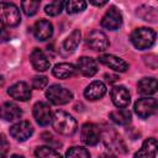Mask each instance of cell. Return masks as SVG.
<instances>
[{"instance_id":"cell-5","label":"cell","mask_w":158,"mask_h":158,"mask_svg":"<svg viewBox=\"0 0 158 158\" xmlns=\"http://www.w3.org/2000/svg\"><path fill=\"white\" fill-rule=\"evenodd\" d=\"M158 107L157 100L154 98H142L135 102V112L141 118H148L153 114H156Z\"/></svg>"},{"instance_id":"cell-3","label":"cell","mask_w":158,"mask_h":158,"mask_svg":"<svg viewBox=\"0 0 158 158\" xmlns=\"http://www.w3.org/2000/svg\"><path fill=\"white\" fill-rule=\"evenodd\" d=\"M20 10L12 2H0V22L7 27H15L20 23Z\"/></svg>"},{"instance_id":"cell-1","label":"cell","mask_w":158,"mask_h":158,"mask_svg":"<svg viewBox=\"0 0 158 158\" xmlns=\"http://www.w3.org/2000/svg\"><path fill=\"white\" fill-rule=\"evenodd\" d=\"M51 122H52L53 128L63 136H72L77 131V121L68 112L56 111L52 115Z\"/></svg>"},{"instance_id":"cell-13","label":"cell","mask_w":158,"mask_h":158,"mask_svg":"<svg viewBox=\"0 0 158 158\" xmlns=\"http://www.w3.org/2000/svg\"><path fill=\"white\" fill-rule=\"evenodd\" d=\"M111 99H112L114 105L117 106V107H127L130 101H131L130 93L123 85H118V86H114L112 88Z\"/></svg>"},{"instance_id":"cell-31","label":"cell","mask_w":158,"mask_h":158,"mask_svg":"<svg viewBox=\"0 0 158 158\" xmlns=\"http://www.w3.org/2000/svg\"><path fill=\"white\" fill-rule=\"evenodd\" d=\"M9 148H10L9 142H7V139L5 138V136L1 133V135H0V151L6 154V152L9 151Z\"/></svg>"},{"instance_id":"cell-17","label":"cell","mask_w":158,"mask_h":158,"mask_svg":"<svg viewBox=\"0 0 158 158\" xmlns=\"http://www.w3.org/2000/svg\"><path fill=\"white\" fill-rule=\"evenodd\" d=\"M21 115H22V111L15 102L7 101L0 106V117L5 121H15L20 118Z\"/></svg>"},{"instance_id":"cell-4","label":"cell","mask_w":158,"mask_h":158,"mask_svg":"<svg viewBox=\"0 0 158 158\" xmlns=\"http://www.w3.org/2000/svg\"><path fill=\"white\" fill-rule=\"evenodd\" d=\"M46 96L54 105H64V104H68L73 99L72 91L58 84L51 85L46 91Z\"/></svg>"},{"instance_id":"cell-21","label":"cell","mask_w":158,"mask_h":158,"mask_svg":"<svg viewBox=\"0 0 158 158\" xmlns=\"http://www.w3.org/2000/svg\"><path fill=\"white\" fill-rule=\"evenodd\" d=\"M135 157H157V141L148 138L143 142L141 149L135 153Z\"/></svg>"},{"instance_id":"cell-24","label":"cell","mask_w":158,"mask_h":158,"mask_svg":"<svg viewBox=\"0 0 158 158\" xmlns=\"http://www.w3.org/2000/svg\"><path fill=\"white\" fill-rule=\"evenodd\" d=\"M41 5V0H22L21 1V9L27 16H33Z\"/></svg>"},{"instance_id":"cell-25","label":"cell","mask_w":158,"mask_h":158,"mask_svg":"<svg viewBox=\"0 0 158 158\" xmlns=\"http://www.w3.org/2000/svg\"><path fill=\"white\" fill-rule=\"evenodd\" d=\"M86 1L85 0H67L65 9L68 14H78L85 10Z\"/></svg>"},{"instance_id":"cell-33","label":"cell","mask_w":158,"mask_h":158,"mask_svg":"<svg viewBox=\"0 0 158 158\" xmlns=\"http://www.w3.org/2000/svg\"><path fill=\"white\" fill-rule=\"evenodd\" d=\"M90 4H93L94 6H104L109 0H89Z\"/></svg>"},{"instance_id":"cell-27","label":"cell","mask_w":158,"mask_h":158,"mask_svg":"<svg viewBox=\"0 0 158 158\" xmlns=\"http://www.w3.org/2000/svg\"><path fill=\"white\" fill-rule=\"evenodd\" d=\"M64 1L65 0H52L51 4H48L44 7V12L49 16H57L62 12L63 6H64Z\"/></svg>"},{"instance_id":"cell-8","label":"cell","mask_w":158,"mask_h":158,"mask_svg":"<svg viewBox=\"0 0 158 158\" xmlns=\"http://www.w3.org/2000/svg\"><path fill=\"white\" fill-rule=\"evenodd\" d=\"M86 44L93 49V51H105L109 47V40L106 37V35L99 30H94L91 31L88 37H86Z\"/></svg>"},{"instance_id":"cell-23","label":"cell","mask_w":158,"mask_h":158,"mask_svg":"<svg viewBox=\"0 0 158 158\" xmlns=\"http://www.w3.org/2000/svg\"><path fill=\"white\" fill-rule=\"evenodd\" d=\"M80 37H81V33L79 30H74L63 42V47L64 49H67L68 52H73L74 49H77V47L79 46L80 43Z\"/></svg>"},{"instance_id":"cell-2","label":"cell","mask_w":158,"mask_h":158,"mask_svg":"<svg viewBox=\"0 0 158 158\" xmlns=\"http://www.w3.org/2000/svg\"><path fill=\"white\" fill-rule=\"evenodd\" d=\"M156 32L148 27L136 28L131 33V42L137 49H147L154 44Z\"/></svg>"},{"instance_id":"cell-12","label":"cell","mask_w":158,"mask_h":158,"mask_svg":"<svg viewBox=\"0 0 158 158\" xmlns=\"http://www.w3.org/2000/svg\"><path fill=\"white\" fill-rule=\"evenodd\" d=\"M7 94L15 100L27 101L31 98V89L25 81H17L9 88Z\"/></svg>"},{"instance_id":"cell-32","label":"cell","mask_w":158,"mask_h":158,"mask_svg":"<svg viewBox=\"0 0 158 158\" xmlns=\"http://www.w3.org/2000/svg\"><path fill=\"white\" fill-rule=\"evenodd\" d=\"M7 38H9V32L6 30H4L2 27H0V43L5 42Z\"/></svg>"},{"instance_id":"cell-34","label":"cell","mask_w":158,"mask_h":158,"mask_svg":"<svg viewBox=\"0 0 158 158\" xmlns=\"http://www.w3.org/2000/svg\"><path fill=\"white\" fill-rule=\"evenodd\" d=\"M5 156H6V154H5L4 152H1V151H0V157H5Z\"/></svg>"},{"instance_id":"cell-11","label":"cell","mask_w":158,"mask_h":158,"mask_svg":"<svg viewBox=\"0 0 158 158\" xmlns=\"http://www.w3.org/2000/svg\"><path fill=\"white\" fill-rule=\"evenodd\" d=\"M98 59H99L100 63L111 68L115 72H121L122 73V72H126L128 69V64L122 58H118V57L112 56V54H101V56H99Z\"/></svg>"},{"instance_id":"cell-26","label":"cell","mask_w":158,"mask_h":158,"mask_svg":"<svg viewBox=\"0 0 158 158\" xmlns=\"http://www.w3.org/2000/svg\"><path fill=\"white\" fill-rule=\"evenodd\" d=\"M137 15H139L143 20L149 21V22H156L157 21V10L151 6H142L138 9Z\"/></svg>"},{"instance_id":"cell-19","label":"cell","mask_w":158,"mask_h":158,"mask_svg":"<svg viewBox=\"0 0 158 158\" xmlns=\"http://www.w3.org/2000/svg\"><path fill=\"white\" fill-rule=\"evenodd\" d=\"M77 68L70 63H58L53 67L52 74L58 79H68L75 75Z\"/></svg>"},{"instance_id":"cell-9","label":"cell","mask_w":158,"mask_h":158,"mask_svg":"<svg viewBox=\"0 0 158 158\" xmlns=\"http://www.w3.org/2000/svg\"><path fill=\"white\" fill-rule=\"evenodd\" d=\"M33 117L40 126H47L52 121V111L48 104L38 101L33 106Z\"/></svg>"},{"instance_id":"cell-29","label":"cell","mask_w":158,"mask_h":158,"mask_svg":"<svg viewBox=\"0 0 158 158\" xmlns=\"http://www.w3.org/2000/svg\"><path fill=\"white\" fill-rule=\"evenodd\" d=\"M65 157H74V158H89L90 157V153L89 151H86L85 148L83 147H72L67 151L65 153Z\"/></svg>"},{"instance_id":"cell-6","label":"cell","mask_w":158,"mask_h":158,"mask_svg":"<svg viewBox=\"0 0 158 158\" xmlns=\"http://www.w3.org/2000/svg\"><path fill=\"white\" fill-rule=\"evenodd\" d=\"M122 25V15L121 12L115 7V6H111L106 12L105 15L102 16L101 19V26L104 28H107V30H117L120 28Z\"/></svg>"},{"instance_id":"cell-7","label":"cell","mask_w":158,"mask_h":158,"mask_svg":"<svg viewBox=\"0 0 158 158\" xmlns=\"http://www.w3.org/2000/svg\"><path fill=\"white\" fill-rule=\"evenodd\" d=\"M80 137L81 141L86 146H95L100 141V131L99 127L91 122H86L81 126L80 130Z\"/></svg>"},{"instance_id":"cell-14","label":"cell","mask_w":158,"mask_h":158,"mask_svg":"<svg viewBox=\"0 0 158 158\" xmlns=\"http://www.w3.org/2000/svg\"><path fill=\"white\" fill-rule=\"evenodd\" d=\"M33 35L38 41H46L49 40L53 35V26L49 21L41 19L38 20L33 26Z\"/></svg>"},{"instance_id":"cell-30","label":"cell","mask_w":158,"mask_h":158,"mask_svg":"<svg viewBox=\"0 0 158 158\" xmlns=\"http://www.w3.org/2000/svg\"><path fill=\"white\" fill-rule=\"evenodd\" d=\"M47 83H48V80L44 75H36L32 79V88L37 89V90H41L47 85Z\"/></svg>"},{"instance_id":"cell-15","label":"cell","mask_w":158,"mask_h":158,"mask_svg":"<svg viewBox=\"0 0 158 158\" xmlns=\"http://www.w3.org/2000/svg\"><path fill=\"white\" fill-rule=\"evenodd\" d=\"M30 60H31V64L32 67L38 70V72H44L47 69H49L51 67V62L49 59L47 58V56L40 49V48H35L31 54H30Z\"/></svg>"},{"instance_id":"cell-20","label":"cell","mask_w":158,"mask_h":158,"mask_svg":"<svg viewBox=\"0 0 158 158\" xmlns=\"http://www.w3.org/2000/svg\"><path fill=\"white\" fill-rule=\"evenodd\" d=\"M158 83L154 78H143L137 84V90L142 95H153L157 91Z\"/></svg>"},{"instance_id":"cell-18","label":"cell","mask_w":158,"mask_h":158,"mask_svg":"<svg viewBox=\"0 0 158 158\" xmlns=\"http://www.w3.org/2000/svg\"><path fill=\"white\" fill-rule=\"evenodd\" d=\"M77 70H79L85 77H93L98 72V63L90 57H81L78 59Z\"/></svg>"},{"instance_id":"cell-10","label":"cell","mask_w":158,"mask_h":158,"mask_svg":"<svg viewBox=\"0 0 158 158\" xmlns=\"http://www.w3.org/2000/svg\"><path fill=\"white\" fill-rule=\"evenodd\" d=\"M33 128L28 121H20L10 127V135L17 141H26L32 135Z\"/></svg>"},{"instance_id":"cell-28","label":"cell","mask_w":158,"mask_h":158,"mask_svg":"<svg viewBox=\"0 0 158 158\" xmlns=\"http://www.w3.org/2000/svg\"><path fill=\"white\" fill-rule=\"evenodd\" d=\"M35 156H36V157H41V158H47V157H60L59 152H57V151H54L53 148L47 147V146H42V147L36 148V151H35Z\"/></svg>"},{"instance_id":"cell-16","label":"cell","mask_w":158,"mask_h":158,"mask_svg":"<svg viewBox=\"0 0 158 158\" xmlns=\"http://www.w3.org/2000/svg\"><path fill=\"white\" fill-rule=\"evenodd\" d=\"M106 93V85L100 81V80H95V81H91L86 89L84 90V96L88 99V100H99L101 99Z\"/></svg>"},{"instance_id":"cell-22","label":"cell","mask_w":158,"mask_h":158,"mask_svg":"<svg viewBox=\"0 0 158 158\" xmlns=\"http://www.w3.org/2000/svg\"><path fill=\"white\" fill-rule=\"evenodd\" d=\"M110 118L117 125H127V123L131 122L132 115L125 107H120L118 110H115V111L110 112Z\"/></svg>"}]
</instances>
